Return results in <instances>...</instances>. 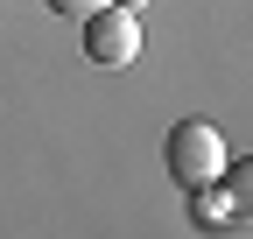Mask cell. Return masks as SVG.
<instances>
[{
	"instance_id": "5",
	"label": "cell",
	"mask_w": 253,
	"mask_h": 239,
	"mask_svg": "<svg viewBox=\"0 0 253 239\" xmlns=\"http://www.w3.org/2000/svg\"><path fill=\"white\" fill-rule=\"evenodd\" d=\"M42 7H49V14H63V21H84V14H99L106 0H42Z\"/></svg>"
},
{
	"instance_id": "6",
	"label": "cell",
	"mask_w": 253,
	"mask_h": 239,
	"mask_svg": "<svg viewBox=\"0 0 253 239\" xmlns=\"http://www.w3.org/2000/svg\"><path fill=\"white\" fill-rule=\"evenodd\" d=\"M113 7H134V14H141V7H155V0H113Z\"/></svg>"
},
{
	"instance_id": "4",
	"label": "cell",
	"mask_w": 253,
	"mask_h": 239,
	"mask_svg": "<svg viewBox=\"0 0 253 239\" xmlns=\"http://www.w3.org/2000/svg\"><path fill=\"white\" fill-rule=\"evenodd\" d=\"M225 190H232V204H239V218H253V155L225 162Z\"/></svg>"
},
{
	"instance_id": "3",
	"label": "cell",
	"mask_w": 253,
	"mask_h": 239,
	"mask_svg": "<svg viewBox=\"0 0 253 239\" xmlns=\"http://www.w3.org/2000/svg\"><path fill=\"white\" fill-rule=\"evenodd\" d=\"M190 225H197V232L239 225V204H232V190L218 183V176H211V183H197V190H190Z\"/></svg>"
},
{
	"instance_id": "2",
	"label": "cell",
	"mask_w": 253,
	"mask_h": 239,
	"mask_svg": "<svg viewBox=\"0 0 253 239\" xmlns=\"http://www.w3.org/2000/svg\"><path fill=\"white\" fill-rule=\"evenodd\" d=\"M84 56L99 71L134 64V56H141V14L134 7H113V0H106L99 14H84Z\"/></svg>"
},
{
	"instance_id": "1",
	"label": "cell",
	"mask_w": 253,
	"mask_h": 239,
	"mask_svg": "<svg viewBox=\"0 0 253 239\" xmlns=\"http://www.w3.org/2000/svg\"><path fill=\"white\" fill-rule=\"evenodd\" d=\"M162 162H169V176L183 190H197L211 176H225V134H218L211 120H176L169 141H162Z\"/></svg>"
}]
</instances>
